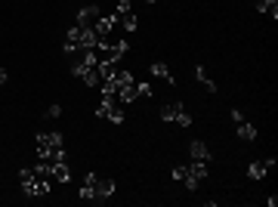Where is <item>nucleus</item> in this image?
<instances>
[{
  "label": "nucleus",
  "mask_w": 278,
  "mask_h": 207,
  "mask_svg": "<svg viewBox=\"0 0 278 207\" xmlns=\"http://www.w3.org/2000/svg\"><path fill=\"white\" fill-rule=\"evenodd\" d=\"M145 3H158V0H145Z\"/></svg>",
  "instance_id": "c85d7f7f"
},
{
  "label": "nucleus",
  "mask_w": 278,
  "mask_h": 207,
  "mask_svg": "<svg viewBox=\"0 0 278 207\" xmlns=\"http://www.w3.org/2000/svg\"><path fill=\"white\" fill-rule=\"evenodd\" d=\"M130 46H127L124 41H117V44H105V41H99L96 46H93V53H96V59L99 62H117Z\"/></svg>",
  "instance_id": "f257e3e1"
},
{
  "label": "nucleus",
  "mask_w": 278,
  "mask_h": 207,
  "mask_svg": "<svg viewBox=\"0 0 278 207\" xmlns=\"http://www.w3.org/2000/svg\"><path fill=\"white\" fill-rule=\"evenodd\" d=\"M117 25V16H99L96 19V25H93V31L99 34V41H105L108 34H112V28Z\"/></svg>",
  "instance_id": "0eeeda50"
},
{
  "label": "nucleus",
  "mask_w": 278,
  "mask_h": 207,
  "mask_svg": "<svg viewBox=\"0 0 278 207\" xmlns=\"http://www.w3.org/2000/svg\"><path fill=\"white\" fill-rule=\"evenodd\" d=\"M183 108H185L183 102H167V105L161 108V117H164V121H176V115H180Z\"/></svg>",
  "instance_id": "4468645a"
},
{
  "label": "nucleus",
  "mask_w": 278,
  "mask_h": 207,
  "mask_svg": "<svg viewBox=\"0 0 278 207\" xmlns=\"http://www.w3.org/2000/svg\"><path fill=\"white\" fill-rule=\"evenodd\" d=\"M74 41H77V50H93V46L99 44V34L93 31V28H84V25H74Z\"/></svg>",
  "instance_id": "20e7f679"
},
{
  "label": "nucleus",
  "mask_w": 278,
  "mask_h": 207,
  "mask_svg": "<svg viewBox=\"0 0 278 207\" xmlns=\"http://www.w3.org/2000/svg\"><path fill=\"white\" fill-rule=\"evenodd\" d=\"M188 152H192V161H207L210 164V149H207L201 139H195L192 145H188Z\"/></svg>",
  "instance_id": "f8f14e48"
},
{
  "label": "nucleus",
  "mask_w": 278,
  "mask_h": 207,
  "mask_svg": "<svg viewBox=\"0 0 278 207\" xmlns=\"http://www.w3.org/2000/svg\"><path fill=\"white\" fill-rule=\"evenodd\" d=\"M115 96H117V102H136V99H139V93H136V81H130V84H121Z\"/></svg>",
  "instance_id": "9d476101"
},
{
  "label": "nucleus",
  "mask_w": 278,
  "mask_h": 207,
  "mask_svg": "<svg viewBox=\"0 0 278 207\" xmlns=\"http://www.w3.org/2000/svg\"><path fill=\"white\" fill-rule=\"evenodd\" d=\"M37 149H49V152H53V149H59V145H62V133H53V130H49V133H37Z\"/></svg>",
  "instance_id": "6e6552de"
},
{
  "label": "nucleus",
  "mask_w": 278,
  "mask_h": 207,
  "mask_svg": "<svg viewBox=\"0 0 278 207\" xmlns=\"http://www.w3.org/2000/svg\"><path fill=\"white\" fill-rule=\"evenodd\" d=\"M96 176L99 173H87L84 176V185H81V198L84 201H96Z\"/></svg>",
  "instance_id": "9b49d317"
},
{
  "label": "nucleus",
  "mask_w": 278,
  "mask_h": 207,
  "mask_svg": "<svg viewBox=\"0 0 278 207\" xmlns=\"http://www.w3.org/2000/svg\"><path fill=\"white\" fill-rule=\"evenodd\" d=\"M81 81H84L87 87H99V84H102V77H99V65H96V68H87V71L81 74Z\"/></svg>",
  "instance_id": "f3484780"
},
{
  "label": "nucleus",
  "mask_w": 278,
  "mask_h": 207,
  "mask_svg": "<svg viewBox=\"0 0 278 207\" xmlns=\"http://www.w3.org/2000/svg\"><path fill=\"white\" fill-rule=\"evenodd\" d=\"M96 117H108L112 124H124V112L117 105V96H102V102L96 105Z\"/></svg>",
  "instance_id": "f03ea898"
},
{
  "label": "nucleus",
  "mask_w": 278,
  "mask_h": 207,
  "mask_svg": "<svg viewBox=\"0 0 278 207\" xmlns=\"http://www.w3.org/2000/svg\"><path fill=\"white\" fill-rule=\"evenodd\" d=\"M49 176H53V180H56V183H68V180H71V173H68V167H65V161H59V164H53V173H49Z\"/></svg>",
  "instance_id": "dca6fc26"
},
{
  "label": "nucleus",
  "mask_w": 278,
  "mask_h": 207,
  "mask_svg": "<svg viewBox=\"0 0 278 207\" xmlns=\"http://www.w3.org/2000/svg\"><path fill=\"white\" fill-rule=\"evenodd\" d=\"M204 176H207V161H192V164H188V173H185V189L188 192H195L198 189V183H201L204 180Z\"/></svg>",
  "instance_id": "7ed1b4c3"
},
{
  "label": "nucleus",
  "mask_w": 278,
  "mask_h": 207,
  "mask_svg": "<svg viewBox=\"0 0 278 207\" xmlns=\"http://www.w3.org/2000/svg\"><path fill=\"white\" fill-rule=\"evenodd\" d=\"M195 77H198V81H201V84H204V90H207V93H216V90H220V87H216V84L210 81V77H207V71H204V68H201V65H198V68H195Z\"/></svg>",
  "instance_id": "a211bd4d"
},
{
  "label": "nucleus",
  "mask_w": 278,
  "mask_h": 207,
  "mask_svg": "<svg viewBox=\"0 0 278 207\" xmlns=\"http://www.w3.org/2000/svg\"><path fill=\"white\" fill-rule=\"evenodd\" d=\"M238 136H241L244 142H254L256 139V127L247 124V121H241V124H238Z\"/></svg>",
  "instance_id": "2eb2a0df"
},
{
  "label": "nucleus",
  "mask_w": 278,
  "mask_h": 207,
  "mask_svg": "<svg viewBox=\"0 0 278 207\" xmlns=\"http://www.w3.org/2000/svg\"><path fill=\"white\" fill-rule=\"evenodd\" d=\"M229 115H232V121H235V124H241V121H244V115H241V108H232V112H229Z\"/></svg>",
  "instance_id": "bb28decb"
},
{
  "label": "nucleus",
  "mask_w": 278,
  "mask_h": 207,
  "mask_svg": "<svg viewBox=\"0 0 278 207\" xmlns=\"http://www.w3.org/2000/svg\"><path fill=\"white\" fill-rule=\"evenodd\" d=\"M6 77H9V74L3 71V68H0V87H3V84H6Z\"/></svg>",
  "instance_id": "cd10ccee"
},
{
  "label": "nucleus",
  "mask_w": 278,
  "mask_h": 207,
  "mask_svg": "<svg viewBox=\"0 0 278 207\" xmlns=\"http://www.w3.org/2000/svg\"><path fill=\"white\" fill-rule=\"evenodd\" d=\"M269 170H275V158H263V161H254L251 167H247V176L251 180H263Z\"/></svg>",
  "instance_id": "39448f33"
},
{
  "label": "nucleus",
  "mask_w": 278,
  "mask_h": 207,
  "mask_svg": "<svg viewBox=\"0 0 278 207\" xmlns=\"http://www.w3.org/2000/svg\"><path fill=\"white\" fill-rule=\"evenodd\" d=\"M115 195V180L112 176H96V201H108Z\"/></svg>",
  "instance_id": "423d86ee"
},
{
  "label": "nucleus",
  "mask_w": 278,
  "mask_h": 207,
  "mask_svg": "<svg viewBox=\"0 0 278 207\" xmlns=\"http://www.w3.org/2000/svg\"><path fill=\"white\" fill-rule=\"evenodd\" d=\"M185 173H188V167H173V180H176V183H183Z\"/></svg>",
  "instance_id": "393cba45"
},
{
  "label": "nucleus",
  "mask_w": 278,
  "mask_h": 207,
  "mask_svg": "<svg viewBox=\"0 0 278 207\" xmlns=\"http://www.w3.org/2000/svg\"><path fill=\"white\" fill-rule=\"evenodd\" d=\"M96 19H99V6H96V3H90V6H84L81 13H77V22H74V25L93 28V25H96Z\"/></svg>",
  "instance_id": "1a4fd4ad"
},
{
  "label": "nucleus",
  "mask_w": 278,
  "mask_h": 207,
  "mask_svg": "<svg viewBox=\"0 0 278 207\" xmlns=\"http://www.w3.org/2000/svg\"><path fill=\"white\" fill-rule=\"evenodd\" d=\"M124 13H130V0H117V9H115V16H124Z\"/></svg>",
  "instance_id": "b1692460"
},
{
  "label": "nucleus",
  "mask_w": 278,
  "mask_h": 207,
  "mask_svg": "<svg viewBox=\"0 0 278 207\" xmlns=\"http://www.w3.org/2000/svg\"><path fill=\"white\" fill-rule=\"evenodd\" d=\"M130 81H133L130 71H115V84H117V87H121V84H130Z\"/></svg>",
  "instance_id": "412c9836"
},
{
  "label": "nucleus",
  "mask_w": 278,
  "mask_h": 207,
  "mask_svg": "<svg viewBox=\"0 0 278 207\" xmlns=\"http://www.w3.org/2000/svg\"><path fill=\"white\" fill-rule=\"evenodd\" d=\"M256 9H260V13H266V16H272V19H278V0H260V3H256Z\"/></svg>",
  "instance_id": "6ab92c4d"
},
{
  "label": "nucleus",
  "mask_w": 278,
  "mask_h": 207,
  "mask_svg": "<svg viewBox=\"0 0 278 207\" xmlns=\"http://www.w3.org/2000/svg\"><path fill=\"white\" fill-rule=\"evenodd\" d=\"M117 22H124V31H136V28H139L133 9H130V13H124V16H117Z\"/></svg>",
  "instance_id": "aec40b11"
},
{
  "label": "nucleus",
  "mask_w": 278,
  "mask_h": 207,
  "mask_svg": "<svg viewBox=\"0 0 278 207\" xmlns=\"http://www.w3.org/2000/svg\"><path fill=\"white\" fill-rule=\"evenodd\" d=\"M136 93H139V96H148V99H152V90H148V84H136Z\"/></svg>",
  "instance_id": "a878e982"
},
{
  "label": "nucleus",
  "mask_w": 278,
  "mask_h": 207,
  "mask_svg": "<svg viewBox=\"0 0 278 207\" xmlns=\"http://www.w3.org/2000/svg\"><path fill=\"white\" fill-rule=\"evenodd\" d=\"M59 115H62V105H49L46 112H44V117H46V121H49V117H59Z\"/></svg>",
  "instance_id": "5701e85b"
},
{
  "label": "nucleus",
  "mask_w": 278,
  "mask_h": 207,
  "mask_svg": "<svg viewBox=\"0 0 278 207\" xmlns=\"http://www.w3.org/2000/svg\"><path fill=\"white\" fill-rule=\"evenodd\" d=\"M155 77H161V81H170L173 84V74H170V68H167V62H152V68H148Z\"/></svg>",
  "instance_id": "ddd939ff"
},
{
  "label": "nucleus",
  "mask_w": 278,
  "mask_h": 207,
  "mask_svg": "<svg viewBox=\"0 0 278 207\" xmlns=\"http://www.w3.org/2000/svg\"><path fill=\"white\" fill-rule=\"evenodd\" d=\"M176 124H180V127H192V115H188L185 108H183V112L176 115Z\"/></svg>",
  "instance_id": "4be33fe9"
}]
</instances>
